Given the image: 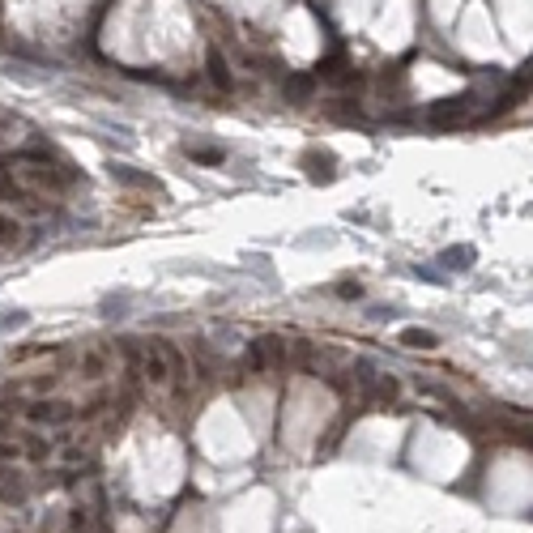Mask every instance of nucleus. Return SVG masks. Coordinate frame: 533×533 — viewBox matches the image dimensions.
Listing matches in <instances>:
<instances>
[{
	"mask_svg": "<svg viewBox=\"0 0 533 533\" xmlns=\"http://www.w3.org/2000/svg\"><path fill=\"white\" fill-rule=\"evenodd\" d=\"M18 418H22L26 426H69V422L77 418V410H73L69 401H47V397H30V401L18 410Z\"/></svg>",
	"mask_w": 533,
	"mask_h": 533,
	"instance_id": "obj_1",
	"label": "nucleus"
},
{
	"mask_svg": "<svg viewBox=\"0 0 533 533\" xmlns=\"http://www.w3.org/2000/svg\"><path fill=\"white\" fill-rule=\"evenodd\" d=\"M137 367H141V380L149 389L171 384V367H167V354H163V342H141L137 346Z\"/></svg>",
	"mask_w": 533,
	"mask_h": 533,
	"instance_id": "obj_2",
	"label": "nucleus"
},
{
	"mask_svg": "<svg viewBox=\"0 0 533 533\" xmlns=\"http://www.w3.org/2000/svg\"><path fill=\"white\" fill-rule=\"evenodd\" d=\"M469 112H473V98L461 94V98H440V102H431V107L422 112V120L431 124V128H457V124L469 120Z\"/></svg>",
	"mask_w": 533,
	"mask_h": 533,
	"instance_id": "obj_3",
	"label": "nucleus"
},
{
	"mask_svg": "<svg viewBox=\"0 0 533 533\" xmlns=\"http://www.w3.org/2000/svg\"><path fill=\"white\" fill-rule=\"evenodd\" d=\"M77 371H81V380H90V384H98V380H107L112 376V350L107 346H86L81 350V358H77Z\"/></svg>",
	"mask_w": 533,
	"mask_h": 533,
	"instance_id": "obj_4",
	"label": "nucleus"
},
{
	"mask_svg": "<svg viewBox=\"0 0 533 533\" xmlns=\"http://www.w3.org/2000/svg\"><path fill=\"white\" fill-rule=\"evenodd\" d=\"M316 86H320L316 73H290V77L282 81V94H286L290 102H307V98L316 94Z\"/></svg>",
	"mask_w": 533,
	"mask_h": 533,
	"instance_id": "obj_5",
	"label": "nucleus"
},
{
	"mask_svg": "<svg viewBox=\"0 0 533 533\" xmlns=\"http://www.w3.org/2000/svg\"><path fill=\"white\" fill-rule=\"evenodd\" d=\"M205 73H209V81L218 86V90H231V86H235V77H231V65H227V56H222V51H209V56H205Z\"/></svg>",
	"mask_w": 533,
	"mask_h": 533,
	"instance_id": "obj_6",
	"label": "nucleus"
},
{
	"mask_svg": "<svg viewBox=\"0 0 533 533\" xmlns=\"http://www.w3.org/2000/svg\"><path fill=\"white\" fill-rule=\"evenodd\" d=\"M397 393H401V389H397V380H393V376H371V384H367V393H363V397H367V401H380V405H393V401H397Z\"/></svg>",
	"mask_w": 533,
	"mask_h": 533,
	"instance_id": "obj_7",
	"label": "nucleus"
},
{
	"mask_svg": "<svg viewBox=\"0 0 533 533\" xmlns=\"http://www.w3.org/2000/svg\"><path fill=\"white\" fill-rule=\"evenodd\" d=\"M65 533H94V512L86 504H73L65 512Z\"/></svg>",
	"mask_w": 533,
	"mask_h": 533,
	"instance_id": "obj_8",
	"label": "nucleus"
},
{
	"mask_svg": "<svg viewBox=\"0 0 533 533\" xmlns=\"http://www.w3.org/2000/svg\"><path fill=\"white\" fill-rule=\"evenodd\" d=\"M405 350H436V333L431 329H401V337H397Z\"/></svg>",
	"mask_w": 533,
	"mask_h": 533,
	"instance_id": "obj_9",
	"label": "nucleus"
},
{
	"mask_svg": "<svg viewBox=\"0 0 533 533\" xmlns=\"http://www.w3.org/2000/svg\"><path fill=\"white\" fill-rule=\"evenodd\" d=\"M0 201H30V192L13 180V171H0Z\"/></svg>",
	"mask_w": 533,
	"mask_h": 533,
	"instance_id": "obj_10",
	"label": "nucleus"
},
{
	"mask_svg": "<svg viewBox=\"0 0 533 533\" xmlns=\"http://www.w3.org/2000/svg\"><path fill=\"white\" fill-rule=\"evenodd\" d=\"M56 384H60V376H39V380H30V384H22L18 393H22V397H47V393H51V389H56Z\"/></svg>",
	"mask_w": 533,
	"mask_h": 533,
	"instance_id": "obj_11",
	"label": "nucleus"
},
{
	"mask_svg": "<svg viewBox=\"0 0 533 533\" xmlns=\"http://www.w3.org/2000/svg\"><path fill=\"white\" fill-rule=\"evenodd\" d=\"M303 163L311 167V180H320V184H329V180H333V158H316V154H307Z\"/></svg>",
	"mask_w": 533,
	"mask_h": 533,
	"instance_id": "obj_12",
	"label": "nucleus"
},
{
	"mask_svg": "<svg viewBox=\"0 0 533 533\" xmlns=\"http://www.w3.org/2000/svg\"><path fill=\"white\" fill-rule=\"evenodd\" d=\"M188 158H192V163H205V167H218V163H222V149H213V145H192Z\"/></svg>",
	"mask_w": 533,
	"mask_h": 533,
	"instance_id": "obj_13",
	"label": "nucleus"
},
{
	"mask_svg": "<svg viewBox=\"0 0 533 533\" xmlns=\"http://www.w3.org/2000/svg\"><path fill=\"white\" fill-rule=\"evenodd\" d=\"M444 264H461V269H465V264H473V248H448Z\"/></svg>",
	"mask_w": 533,
	"mask_h": 533,
	"instance_id": "obj_14",
	"label": "nucleus"
},
{
	"mask_svg": "<svg viewBox=\"0 0 533 533\" xmlns=\"http://www.w3.org/2000/svg\"><path fill=\"white\" fill-rule=\"evenodd\" d=\"M0 461H22V444H9V440H0Z\"/></svg>",
	"mask_w": 533,
	"mask_h": 533,
	"instance_id": "obj_15",
	"label": "nucleus"
},
{
	"mask_svg": "<svg viewBox=\"0 0 533 533\" xmlns=\"http://www.w3.org/2000/svg\"><path fill=\"white\" fill-rule=\"evenodd\" d=\"M0 499H5V504H18V499H22V487H18V483H5V487H0Z\"/></svg>",
	"mask_w": 533,
	"mask_h": 533,
	"instance_id": "obj_16",
	"label": "nucleus"
},
{
	"mask_svg": "<svg viewBox=\"0 0 533 533\" xmlns=\"http://www.w3.org/2000/svg\"><path fill=\"white\" fill-rule=\"evenodd\" d=\"M337 295H342V299H358V295H363V286H358V282H342V286H337Z\"/></svg>",
	"mask_w": 533,
	"mask_h": 533,
	"instance_id": "obj_17",
	"label": "nucleus"
},
{
	"mask_svg": "<svg viewBox=\"0 0 533 533\" xmlns=\"http://www.w3.org/2000/svg\"><path fill=\"white\" fill-rule=\"evenodd\" d=\"M9 235H18V227L9 218H0V239H9Z\"/></svg>",
	"mask_w": 533,
	"mask_h": 533,
	"instance_id": "obj_18",
	"label": "nucleus"
}]
</instances>
